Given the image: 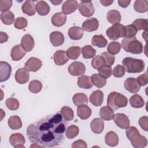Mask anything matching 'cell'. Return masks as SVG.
<instances>
[{
    "instance_id": "cell-52",
    "label": "cell",
    "mask_w": 148,
    "mask_h": 148,
    "mask_svg": "<svg viewBox=\"0 0 148 148\" xmlns=\"http://www.w3.org/2000/svg\"><path fill=\"white\" fill-rule=\"evenodd\" d=\"M113 75L116 77H121L125 75V69L121 65H116L113 70Z\"/></svg>"
},
{
    "instance_id": "cell-23",
    "label": "cell",
    "mask_w": 148,
    "mask_h": 148,
    "mask_svg": "<svg viewBox=\"0 0 148 148\" xmlns=\"http://www.w3.org/2000/svg\"><path fill=\"white\" fill-rule=\"evenodd\" d=\"M90 127L94 133L97 134H101L104 128L103 120L100 118L94 119L90 123Z\"/></svg>"
},
{
    "instance_id": "cell-6",
    "label": "cell",
    "mask_w": 148,
    "mask_h": 148,
    "mask_svg": "<svg viewBox=\"0 0 148 148\" xmlns=\"http://www.w3.org/2000/svg\"><path fill=\"white\" fill-rule=\"evenodd\" d=\"M106 34L110 39L113 40L123 38L124 34V26L120 23L114 24L106 30Z\"/></svg>"
},
{
    "instance_id": "cell-44",
    "label": "cell",
    "mask_w": 148,
    "mask_h": 148,
    "mask_svg": "<svg viewBox=\"0 0 148 148\" xmlns=\"http://www.w3.org/2000/svg\"><path fill=\"white\" fill-rule=\"evenodd\" d=\"M148 21L147 19L143 18H138L134 20L132 23V25L136 28L137 31L145 30L147 31Z\"/></svg>"
},
{
    "instance_id": "cell-42",
    "label": "cell",
    "mask_w": 148,
    "mask_h": 148,
    "mask_svg": "<svg viewBox=\"0 0 148 148\" xmlns=\"http://www.w3.org/2000/svg\"><path fill=\"white\" fill-rule=\"evenodd\" d=\"M99 74L105 79H108L112 75V66L108 65H103L101 66L98 69Z\"/></svg>"
},
{
    "instance_id": "cell-3",
    "label": "cell",
    "mask_w": 148,
    "mask_h": 148,
    "mask_svg": "<svg viewBox=\"0 0 148 148\" xmlns=\"http://www.w3.org/2000/svg\"><path fill=\"white\" fill-rule=\"evenodd\" d=\"M123 67L128 73H140L145 69V62L141 59L125 57L122 61Z\"/></svg>"
},
{
    "instance_id": "cell-16",
    "label": "cell",
    "mask_w": 148,
    "mask_h": 148,
    "mask_svg": "<svg viewBox=\"0 0 148 148\" xmlns=\"http://www.w3.org/2000/svg\"><path fill=\"white\" fill-rule=\"evenodd\" d=\"M53 60L54 63L57 65L61 66L68 62L69 58L66 55V51L64 50H59L54 53Z\"/></svg>"
},
{
    "instance_id": "cell-48",
    "label": "cell",
    "mask_w": 148,
    "mask_h": 148,
    "mask_svg": "<svg viewBox=\"0 0 148 148\" xmlns=\"http://www.w3.org/2000/svg\"><path fill=\"white\" fill-rule=\"evenodd\" d=\"M121 47V46L118 42H112L108 46V52L113 55L117 54L120 52Z\"/></svg>"
},
{
    "instance_id": "cell-50",
    "label": "cell",
    "mask_w": 148,
    "mask_h": 148,
    "mask_svg": "<svg viewBox=\"0 0 148 148\" xmlns=\"http://www.w3.org/2000/svg\"><path fill=\"white\" fill-rule=\"evenodd\" d=\"M28 24V21L27 19L23 17H17L15 19L14 25V27L18 29H21L25 28Z\"/></svg>"
},
{
    "instance_id": "cell-12",
    "label": "cell",
    "mask_w": 148,
    "mask_h": 148,
    "mask_svg": "<svg viewBox=\"0 0 148 148\" xmlns=\"http://www.w3.org/2000/svg\"><path fill=\"white\" fill-rule=\"evenodd\" d=\"M124 87L125 90L131 93L138 92L140 88V86L138 83L136 79L133 77L127 78L124 82Z\"/></svg>"
},
{
    "instance_id": "cell-1",
    "label": "cell",
    "mask_w": 148,
    "mask_h": 148,
    "mask_svg": "<svg viewBox=\"0 0 148 148\" xmlns=\"http://www.w3.org/2000/svg\"><path fill=\"white\" fill-rule=\"evenodd\" d=\"M66 123L61 113L48 115L40 120L30 124L27 130L29 140L42 147H52L61 144Z\"/></svg>"
},
{
    "instance_id": "cell-46",
    "label": "cell",
    "mask_w": 148,
    "mask_h": 148,
    "mask_svg": "<svg viewBox=\"0 0 148 148\" xmlns=\"http://www.w3.org/2000/svg\"><path fill=\"white\" fill-rule=\"evenodd\" d=\"M137 31H138L136 28L132 24L124 26V37L125 38H131L135 37L137 34Z\"/></svg>"
},
{
    "instance_id": "cell-11",
    "label": "cell",
    "mask_w": 148,
    "mask_h": 148,
    "mask_svg": "<svg viewBox=\"0 0 148 148\" xmlns=\"http://www.w3.org/2000/svg\"><path fill=\"white\" fill-rule=\"evenodd\" d=\"M12 67L5 61L0 62V82L6 81L10 76Z\"/></svg>"
},
{
    "instance_id": "cell-8",
    "label": "cell",
    "mask_w": 148,
    "mask_h": 148,
    "mask_svg": "<svg viewBox=\"0 0 148 148\" xmlns=\"http://www.w3.org/2000/svg\"><path fill=\"white\" fill-rule=\"evenodd\" d=\"M70 75L77 76L84 74L86 72V66L83 63L79 61H75L71 63L68 68Z\"/></svg>"
},
{
    "instance_id": "cell-27",
    "label": "cell",
    "mask_w": 148,
    "mask_h": 148,
    "mask_svg": "<svg viewBox=\"0 0 148 148\" xmlns=\"http://www.w3.org/2000/svg\"><path fill=\"white\" fill-rule=\"evenodd\" d=\"M105 142L109 146H116L119 143L118 135L113 131H109L105 136Z\"/></svg>"
},
{
    "instance_id": "cell-35",
    "label": "cell",
    "mask_w": 148,
    "mask_h": 148,
    "mask_svg": "<svg viewBox=\"0 0 148 148\" xmlns=\"http://www.w3.org/2000/svg\"><path fill=\"white\" fill-rule=\"evenodd\" d=\"M135 10L139 13H145L148 10V1L147 0H136L134 3Z\"/></svg>"
},
{
    "instance_id": "cell-4",
    "label": "cell",
    "mask_w": 148,
    "mask_h": 148,
    "mask_svg": "<svg viewBox=\"0 0 148 148\" xmlns=\"http://www.w3.org/2000/svg\"><path fill=\"white\" fill-rule=\"evenodd\" d=\"M127 102L128 99L125 96L116 91L110 92L108 96L107 106L113 110L125 107Z\"/></svg>"
},
{
    "instance_id": "cell-17",
    "label": "cell",
    "mask_w": 148,
    "mask_h": 148,
    "mask_svg": "<svg viewBox=\"0 0 148 148\" xmlns=\"http://www.w3.org/2000/svg\"><path fill=\"white\" fill-rule=\"evenodd\" d=\"M29 73L25 68H19L15 73V80L19 84H25L29 80Z\"/></svg>"
},
{
    "instance_id": "cell-61",
    "label": "cell",
    "mask_w": 148,
    "mask_h": 148,
    "mask_svg": "<svg viewBox=\"0 0 148 148\" xmlns=\"http://www.w3.org/2000/svg\"><path fill=\"white\" fill-rule=\"evenodd\" d=\"M42 147V146L39 144L37 143H34L30 146V147Z\"/></svg>"
},
{
    "instance_id": "cell-56",
    "label": "cell",
    "mask_w": 148,
    "mask_h": 148,
    "mask_svg": "<svg viewBox=\"0 0 148 148\" xmlns=\"http://www.w3.org/2000/svg\"><path fill=\"white\" fill-rule=\"evenodd\" d=\"M87 147V144L85 141L83 140H77L74 142H73L72 145V148H78V147H82V148H86Z\"/></svg>"
},
{
    "instance_id": "cell-53",
    "label": "cell",
    "mask_w": 148,
    "mask_h": 148,
    "mask_svg": "<svg viewBox=\"0 0 148 148\" xmlns=\"http://www.w3.org/2000/svg\"><path fill=\"white\" fill-rule=\"evenodd\" d=\"M12 5V1L11 0H1L0 1V10L6 12L9 10Z\"/></svg>"
},
{
    "instance_id": "cell-34",
    "label": "cell",
    "mask_w": 148,
    "mask_h": 148,
    "mask_svg": "<svg viewBox=\"0 0 148 148\" xmlns=\"http://www.w3.org/2000/svg\"><path fill=\"white\" fill-rule=\"evenodd\" d=\"M9 127L12 130H18L22 127V122L21 119L18 116H10L8 121Z\"/></svg>"
},
{
    "instance_id": "cell-58",
    "label": "cell",
    "mask_w": 148,
    "mask_h": 148,
    "mask_svg": "<svg viewBox=\"0 0 148 148\" xmlns=\"http://www.w3.org/2000/svg\"><path fill=\"white\" fill-rule=\"evenodd\" d=\"M131 2V0L130 1H124V0H119L118 1V3L119 5L120 6L122 7V8H127L130 3Z\"/></svg>"
},
{
    "instance_id": "cell-57",
    "label": "cell",
    "mask_w": 148,
    "mask_h": 148,
    "mask_svg": "<svg viewBox=\"0 0 148 148\" xmlns=\"http://www.w3.org/2000/svg\"><path fill=\"white\" fill-rule=\"evenodd\" d=\"M9 36L8 34L3 32H1L0 33V42L1 43L6 42L8 41Z\"/></svg>"
},
{
    "instance_id": "cell-21",
    "label": "cell",
    "mask_w": 148,
    "mask_h": 148,
    "mask_svg": "<svg viewBox=\"0 0 148 148\" xmlns=\"http://www.w3.org/2000/svg\"><path fill=\"white\" fill-rule=\"evenodd\" d=\"M90 101L95 106H101L103 101V92L99 90L94 91L90 96Z\"/></svg>"
},
{
    "instance_id": "cell-43",
    "label": "cell",
    "mask_w": 148,
    "mask_h": 148,
    "mask_svg": "<svg viewBox=\"0 0 148 148\" xmlns=\"http://www.w3.org/2000/svg\"><path fill=\"white\" fill-rule=\"evenodd\" d=\"M42 88V83L38 80H33L30 82L28 86L29 90L34 94L39 92Z\"/></svg>"
},
{
    "instance_id": "cell-32",
    "label": "cell",
    "mask_w": 148,
    "mask_h": 148,
    "mask_svg": "<svg viewBox=\"0 0 148 148\" xmlns=\"http://www.w3.org/2000/svg\"><path fill=\"white\" fill-rule=\"evenodd\" d=\"M99 115L102 119L106 121L111 120L114 116L113 110L109 106H103L100 109Z\"/></svg>"
},
{
    "instance_id": "cell-24",
    "label": "cell",
    "mask_w": 148,
    "mask_h": 148,
    "mask_svg": "<svg viewBox=\"0 0 148 148\" xmlns=\"http://www.w3.org/2000/svg\"><path fill=\"white\" fill-rule=\"evenodd\" d=\"M83 29L78 26L71 27L68 31L69 38L72 40H79L82 39L83 35Z\"/></svg>"
},
{
    "instance_id": "cell-40",
    "label": "cell",
    "mask_w": 148,
    "mask_h": 148,
    "mask_svg": "<svg viewBox=\"0 0 148 148\" xmlns=\"http://www.w3.org/2000/svg\"><path fill=\"white\" fill-rule=\"evenodd\" d=\"M66 55L69 59L76 60L80 54L81 48L79 46H72L66 51Z\"/></svg>"
},
{
    "instance_id": "cell-31",
    "label": "cell",
    "mask_w": 148,
    "mask_h": 148,
    "mask_svg": "<svg viewBox=\"0 0 148 148\" xmlns=\"http://www.w3.org/2000/svg\"><path fill=\"white\" fill-rule=\"evenodd\" d=\"M130 104L132 108H140L144 106L145 101L140 95L136 94L130 97Z\"/></svg>"
},
{
    "instance_id": "cell-49",
    "label": "cell",
    "mask_w": 148,
    "mask_h": 148,
    "mask_svg": "<svg viewBox=\"0 0 148 148\" xmlns=\"http://www.w3.org/2000/svg\"><path fill=\"white\" fill-rule=\"evenodd\" d=\"M6 106L11 110H17L20 106L18 101L14 98H9L6 100Z\"/></svg>"
},
{
    "instance_id": "cell-36",
    "label": "cell",
    "mask_w": 148,
    "mask_h": 148,
    "mask_svg": "<svg viewBox=\"0 0 148 148\" xmlns=\"http://www.w3.org/2000/svg\"><path fill=\"white\" fill-rule=\"evenodd\" d=\"M1 20L4 24L11 25L14 20V15L10 10L3 12L1 14Z\"/></svg>"
},
{
    "instance_id": "cell-33",
    "label": "cell",
    "mask_w": 148,
    "mask_h": 148,
    "mask_svg": "<svg viewBox=\"0 0 148 148\" xmlns=\"http://www.w3.org/2000/svg\"><path fill=\"white\" fill-rule=\"evenodd\" d=\"M91 43L94 46L102 48L106 46L108 40L102 35H94L91 39Z\"/></svg>"
},
{
    "instance_id": "cell-37",
    "label": "cell",
    "mask_w": 148,
    "mask_h": 148,
    "mask_svg": "<svg viewBox=\"0 0 148 148\" xmlns=\"http://www.w3.org/2000/svg\"><path fill=\"white\" fill-rule=\"evenodd\" d=\"M92 84L97 88H102L106 84V79L102 77L99 74L94 73L91 76Z\"/></svg>"
},
{
    "instance_id": "cell-26",
    "label": "cell",
    "mask_w": 148,
    "mask_h": 148,
    "mask_svg": "<svg viewBox=\"0 0 148 148\" xmlns=\"http://www.w3.org/2000/svg\"><path fill=\"white\" fill-rule=\"evenodd\" d=\"M66 21V16L62 12L55 13L51 17V23L56 27H61L64 25Z\"/></svg>"
},
{
    "instance_id": "cell-47",
    "label": "cell",
    "mask_w": 148,
    "mask_h": 148,
    "mask_svg": "<svg viewBox=\"0 0 148 148\" xmlns=\"http://www.w3.org/2000/svg\"><path fill=\"white\" fill-rule=\"evenodd\" d=\"M105 64V61L102 56L97 55L94 57L91 61V66L95 69H98L101 66Z\"/></svg>"
},
{
    "instance_id": "cell-41",
    "label": "cell",
    "mask_w": 148,
    "mask_h": 148,
    "mask_svg": "<svg viewBox=\"0 0 148 148\" xmlns=\"http://www.w3.org/2000/svg\"><path fill=\"white\" fill-rule=\"evenodd\" d=\"M60 113H61L64 119L66 121H71L73 120L74 117L73 111V110L69 106H63L60 110Z\"/></svg>"
},
{
    "instance_id": "cell-60",
    "label": "cell",
    "mask_w": 148,
    "mask_h": 148,
    "mask_svg": "<svg viewBox=\"0 0 148 148\" xmlns=\"http://www.w3.org/2000/svg\"><path fill=\"white\" fill-rule=\"evenodd\" d=\"M50 2H51V3H53L54 5H58L59 3H61L62 2V0H61V1H50Z\"/></svg>"
},
{
    "instance_id": "cell-2",
    "label": "cell",
    "mask_w": 148,
    "mask_h": 148,
    "mask_svg": "<svg viewBox=\"0 0 148 148\" xmlns=\"http://www.w3.org/2000/svg\"><path fill=\"white\" fill-rule=\"evenodd\" d=\"M126 136L135 148H143L147 146V140L146 138L141 135L135 127L131 126L127 128Z\"/></svg>"
},
{
    "instance_id": "cell-22",
    "label": "cell",
    "mask_w": 148,
    "mask_h": 148,
    "mask_svg": "<svg viewBox=\"0 0 148 148\" xmlns=\"http://www.w3.org/2000/svg\"><path fill=\"white\" fill-rule=\"evenodd\" d=\"M23 12L28 16H34L36 12V5L35 1H25L21 6Z\"/></svg>"
},
{
    "instance_id": "cell-19",
    "label": "cell",
    "mask_w": 148,
    "mask_h": 148,
    "mask_svg": "<svg viewBox=\"0 0 148 148\" xmlns=\"http://www.w3.org/2000/svg\"><path fill=\"white\" fill-rule=\"evenodd\" d=\"M26 51L22 47L21 45L14 46L11 50V58L13 61H19L25 55Z\"/></svg>"
},
{
    "instance_id": "cell-54",
    "label": "cell",
    "mask_w": 148,
    "mask_h": 148,
    "mask_svg": "<svg viewBox=\"0 0 148 148\" xmlns=\"http://www.w3.org/2000/svg\"><path fill=\"white\" fill-rule=\"evenodd\" d=\"M136 81L140 86H144L147 84L148 82V76L147 73L146 72L143 74L139 76L136 79Z\"/></svg>"
},
{
    "instance_id": "cell-51",
    "label": "cell",
    "mask_w": 148,
    "mask_h": 148,
    "mask_svg": "<svg viewBox=\"0 0 148 148\" xmlns=\"http://www.w3.org/2000/svg\"><path fill=\"white\" fill-rule=\"evenodd\" d=\"M101 56L103 57L105 61V64L106 65L112 66L114 62V60H115V57L114 56L109 53V52H103L101 54Z\"/></svg>"
},
{
    "instance_id": "cell-30",
    "label": "cell",
    "mask_w": 148,
    "mask_h": 148,
    "mask_svg": "<svg viewBox=\"0 0 148 148\" xmlns=\"http://www.w3.org/2000/svg\"><path fill=\"white\" fill-rule=\"evenodd\" d=\"M50 6L44 1H38L36 4V10L40 16H46L50 12Z\"/></svg>"
},
{
    "instance_id": "cell-39",
    "label": "cell",
    "mask_w": 148,
    "mask_h": 148,
    "mask_svg": "<svg viewBox=\"0 0 148 148\" xmlns=\"http://www.w3.org/2000/svg\"><path fill=\"white\" fill-rule=\"evenodd\" d=\"M82 56L84 58L90 59L94 57L96 54V50L91 45H85L82 49Z\"/></svg>"
},
{
    "instance_id": "cell-29",
    "label": "cell",
    "mask_w": 148,
    "mask_h": 148,
    "mask_svg": "<svg viewBox=\"0 0 148 148\" xmlns=\"http://www.w3.org/2000/svg\"><path fill=\"white\" fill-rule=\"evenodd\" d=\"M108 21L111 24H117L121 21V14L117 10H110L108 11L106 15Z\"/></svg>"
},
{
    "instance_id": "cell-7",
    "label": "cell",
    "mask_w": 148,
    "mask_h": 148,
    "mask_svg": "<svg viewBox=\"0 0 148 148\" xmlns=\"http://www.w3.org/2000/svg\"><path fill=\"white\" fill-rule=\"evenodd\" d=\"M78 9L80 14L84 17H91L95 12V8L92 2L89 1H81L78 5Z\"/></svg>"
},
{
    "instance_id": "cell-14",
    "label": "cell",
    "mask_w": 148,
    "mask_h": 148,
    "mask_svg": "<svg viewBox=\"0 0 148 148\" xmlns=\"http://www.w3.org/2000/svg\"><path fill=\"white\" fill-rule=\"evenodd\" d=\"M21 45L26 52L31 51L35 46V41L33 37L29 34L24 35L21 38Z\"/></svg>"
},
{
    "instance_id": "cell-38",
    "label": "cell",
    "mask_w": 148,
    "mask_h": 148,
    "mask_svg": "<svg viewBox=\"0 0 148 148\" xmlns=\"http://www.w3.org/2000/svg\"><path fill=\"white\" fill-rule=\"evenodd\" d=\"M73 103L76 106H79L83 104H87L88 100L87 95L84 93L75 94L72 98Z\"/></svg>"
},
{
    "instance_id": "cell-55",
    "label": "cell",
    "mask_w": 148,
    "mask_h": 148,
    "mask_svg": "<svg viewBox=\"0 0 148 148\" xmlns=\"http://www.w3.org/2000/svg\"><path fill=\"white\" fill-rule=\"evenodd\" d=\"M138 123L140 127L145 131L147 130V123H148V117L147 116H142L141 117L139 120Z\"/></svg>"
},
{
    "instance_id": "cell-5",
    "label": "cell",
    "mask_w": 148,
    "mask_h": 148,
    "mask_svg": "<svg viewBox=\"0 0 148 148\" xmlns=\"http://www.w3.org/2000/svg\"><path fill=\"white\" fill-rule=\"evenodd\" d=\"M121 46L127 52L132 54H141L143 52V46L142 43L137 40L136 38H124L122 40Z\"/></svg>"
},
{
    "instance_id": "cell-18",
    "label": "cell",
    "mask_w": 148,
    "mask_h": 148,
    "mask_svg": "<svg viewBox=\"0 0 148 148\" xmlns=\"http://www.w3.org/2000/svg\"><path fill=\"white\" fill-rule=\"evenodd\" d=\"M78 7V2L76 0H68L62 5V10L64 14H69L74 12Z\"/></svg>"
},
{
    "instance_id": "cell-28",
    "label": "cell",
    "mask_w": 148,
    "mask_h": 148,
    "mask_svg": "<svg viewBox=\"0 0 148 148\" xmlns=\"http://www.w3.org/2000/svg\"><path fill=\"white\" fill-rule=\"evenodd\" d=\"M77 85L80 88L84 89H89L92 87L91 77L87 75H82L79 77L77 79Z\"/></svg>"
},
{
    "instance_id": "cell-25",
    "label": "cell",
    "mask_w": 148,
    "mask_h": 148,
    "mask_svg": "<svg viewBox=\"0 0 148 148\" xmlns=\"http://www.w3.org/2000/svg\"><path fill=\"white\" fill-rule=\"evenodd\" d=\"M91 109L86 104H83L77 106V116L82 120H86L88 119L91 114Z\"/></svg>"
},
{
    "instance_id": "cell-13",
    "label": "cell",
    "mask_w": 148,
    "mask_h": 148,
    "mask_svg": "<svg viewBox=\"0 0 148 148\" xmlns=\"http://www.w3.org/2000/svg\"><path fill=\"white\" fill-rule=\"evenodd\" d=\"M9 142L14 147H25L24 145L25 142L24 136L20 133H15L10 135Z\"/></svg>"
},
{
    "instance_id": "cell-20",
    "label": "cell",
    "mask_w": 148,
    "mask_h": 148,
    "mask_svg": "<svg viewBox=\"0 0 148 148\" xmlns=\"http://www.w3.org/2000/svg\"><path fill=\"white\" fill-rule=\"evenodd\" d=\"M50 40L53 46L58 47L63 44L64 36L60 31H53L50 34Z\"/></svg>"
},
{
    "instance_id": "cell-59",
    "label": "cell",
    "mask_w": 148,
    "mask_h": 148,
    "mask_svg": "<svg viewBox=\"0 0 148 148\" xmlns=\"http://www.w3.org/2000/svg\"><path fill=\"white\" fill-rule=\"evenodd\" d=\"M100 3L104 6H108L109 5H110L113 2V1L112 0V1H108V0H100L99 1Z\"/></svg>"
},
{
    "instance_id": "cell-10",
    "label": "cell",
    "mask_w": 148,
    "mask_h": 148,
    "mask_svg": "<svg viewBox=\"0 0 148 148\" xmlns=\"http://www.w3.org/2000/svg\"><path fill=\"white\" fill-rule=\"evenodd\" d=\"M113 120L116 124L122 129H127L130 127V121L128 117L123 113H116L114 114Z\"/></svg>"
},
{
    "instance_id": "cell-45",
    "label": "cell",
    "mask_w": 148,
    "mask_h": 148,
    "mask_svg": "<svg viewBox=\"0 0 148 148\" xmlns=\"http://www.w3.org/2000/svg\"><path fill=\"white\" fill-rule=\"evenodd\" d=\"M79 132V128L77 126L75 125H71L66 129L65 135L66 136L70 139H72L77 136Z\"/></svg>"
},
{
    "instance_id": "cell-15",
    "label": "cell",
    "mask_w": 148,
    "mask_h": 148,
    "mask_svg": "<svg viewBox=\"0 0 148 148\" xmlns=\"http://www.w3.org/2000/svg\"><path fill=\"white\" fill-rule=\"evenodd\" d=\"M99 27L98 20L94 17L88 18L82 24V29L87 32L96 31Z\"/></svg>"
},
{
    "instance_id": "cell-9",
    "label": "cell",
    "mask_w": 148,
    "mask_h": 148,
    "mask_svg": "<svg viewBox=\"0 0 148 148\" xmlns=\"http://www.w3.org/2000/svg\"><path fill=\"white\" fill-rule=\"evenodd\" d=\"M42 61L35 57L29 58L25 63V68L29 72H36L42 66Z\"/></svg>"
}]
</instances>
